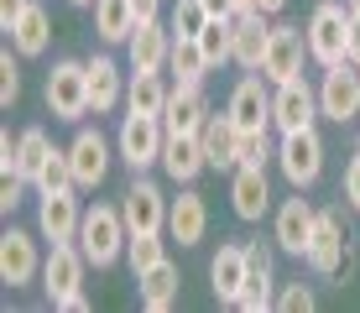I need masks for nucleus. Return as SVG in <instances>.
Masks as SVG:
<instances>
[{"mask_svg":"<svg viewBox=\"0 0 360 313\" xmlns=\"http://www.w3.org/2000/svg\"><path fill=\"white\" fill-rule=\"evenodd\" d=\"M126 261H131L136 277H141V272H152V267L167 261V241H162V235H131V241H126Z\"/></svg>","mask_w":360,"mask_h":313,"instance_id":"34","label":"nucleus"},{"mask_svg":"<svg viewBox=\"0 0 360 313\" xmlns=\"http://www.w3.org/2000/svg\"><path fill=\"white\" fill-rule=\"evenodd\" d=\"M277 162H282V178H288L297 193L314 188L319 172H324V141H319V131H288L282 146H277Z\"/></svg>","mask_w":360,"mask_h":313,"instance_id":"6","label":"nucleus"},{"mask_svg":"<svg viewBox=\"0 0 360 313\" xmlns=\"http://www.w3.org/2000/svg\"><path fill=\"white\" fill-rule=\"evenodd\" d=\"M209 277H214V298L235 308L245 293V245H219V256L209 261Z\"/></svg>","mask_w":360,"mask_h":313,"instance_id":"25","label":"nucleus"},{"mask_svg":"<svg viewBox=\"0 0 360 313\" xmlns=\"http://www.w3.org/2000/svg\"><path fill=\"white\" fill-rule=\"evenodd\" d=\"M266 131H240V167H266Z\"/></svg>","mask_w":360,"mask_h":313,"instance_id":"38","label":"nucleus"},{"mask_svg":"<svg viewBox=\"0 0 360 313\" xmlns=\"http://www.w3.org/2000/svg\"><path fill=\"white\" fill-rule=\"evenodd\" d=\"M167 198H162V188H157L152 178H136L126 188V198H120V215H126V230L131 235H162L167 230Z\"/></svg>","mask_w":360,"mask_h":313,"instance_id":"8","label":"nucleus"},{"mask_svg":"<svg viewBox=\"0 0 360 313\" xmlns=\"http://www.w3.org/2000/svg\"><path fill=\"white\" fill-rule=\"evenodd\" d=\"M204 11H209V16H235L240 0H204Z\"/></svg>","mask_w":360,"mask_h":313,"instance_id":"45","label":"nucleus"},{"mask_svg":"<svg viewBox=\"0 0 360 313\" xmlns=\"http://www.w3.org/2000/svg\"><path fill=\"white\" fill-rule=\"evenodd\" d=\"M84 267H89V256H84V245H73V241H58L53 245V256L42 261V293L53 298V308H63L73 293H84Z\"/></svg>","mask_w":360,"mask_h":313,"instance_id":"7","label":"nucleus"},{"mask_svg":"<svg viewBox=\"0 0 360 313\" xmlns=\"http://www.w3.org/2000/svg\"><path fill=\"white\" fill-rule=\"evenodd\" d=\"M94 32L105 37V42H126V37L136 32L131 0H94Z\"/></svg>","mask_w":360,"mask_h":313,"instance_id":"30","label":"nucleus"},{"mask_svg":"<svg viewBox=\"0 0 360 313\" xmlns=\"http://www.w3.org/2000/svg\"><path fill=\"white\" fill-rule=\"evenodd\" d=\"M47 110H53L58 120H84L89 115V68H84L79 58L53 63V73H47Z\"/></svg>","mask_w":360,"mask_h":313,"instance_id":"4","label":"nucleus"},{"mask_svg":"<svg viewBox=\"0 0 360 313\" xmlns=\"http://www.w3.org/2000/svg\"><path fill=\"white\" fill-rule=\"evenodd\" d=\"M198 141H204V157L209 167H240V125H235V115L225 110V115H209L204 131H198Z\"/></svg>","mask_w":360,"mask_h":313,"instance_id":"21","label":"nucleus"},{"mask_svg":"<svg viewBox=\"0 0 360 313\" xmlns=\"http://www.w3.org/2000/svg\"><path fill=\"white\" fill-rule=\"evenodd\" d=\"M230 27H235V53H230V63H240V68L262 73L266 42H271V27H266V11H235V16H230Z\"/></svg>","mask_w":360,"mask_h":313,"instance_id":"14","label":"nucleus"},{"mask_svg":"<svg viewBox=\"0 0 360 313\" xmlns=\"http://www.w3.org/2000/svg\"><path fill=\"white\" fill-rule=\"evenodd\" d=\"M16 141H21V167H16V172H21L27 183H37V178H42V167H47V157H53L58 146L47 141V131H37V125H32V131H21Z\"/></svg>","mask_w":360,"mask_h":313,"instance_id":"33","label":"nucleus"},{"mask_svg":"<svg viewBox=\"0 0 360 313\" xmlns=\"http://www.w3.org/2000/svg\"><path fill=\"white\" fill-rule=\"evenodd\" d=\"M345 63L360 68V16H350V42H345Z\"/></svg>","mask_w":360,"mask_h":313,"instance_id":"44","label":"nucleus"},{"mask_svg":"<svg viewBox=\"0 0 360 313\" xmlns=\"http://www.w3.org/2000/svg\"><path fill=\"white\" fill-rule=\"evenodd\" d=\"M319 110H324L329 120H340V125L360 115V68L355 63L324 68V79H319Z\"/></svg>","mask_w":360,"mask_h":313,"instance_id":"10","label":"nucleus"},{"mask_svg":"<svg viewBox=\"0 0 360 313\" xmlns=\"http://www.w3.org/2000/svg\"><path fill=\"white\" fill-rule=\"evenodd\" d=\"M167 84H162V73H131V84H126V110H136V115H162L167 110Z\"/></svg>","mask_w":360,"mask_h":313,"instance_id":"29","label":"nucleus"},{"mask_svg":"<svg viewBox=\"0 0 360 313\" xmlns=\"http://www.w3.org/2000/svg\"><path fill=\"white\" fill-rule=\"evenodd\" d=\"M277 298H271V245L266 241H245V293L235 308L245 313H266Z\"/></svg>","mask_w":360,"mask_h":313,"instance_id":"13","label":"nucleus"},{"mask_svg":"<svg viewBox=\"0 0 360 313\" xmlns=\"http://www.w3.org/2000/svg\"><path fill=\"white\" fill-rule=\"evenodd\" d=\"M277 308H288V313H314V287L288 282V287H282V298H277Z\"/></svg>","mask_w":360,"mask_h":313,"instance_id":"39","label":"nucleus"},{"mask_svg":"<svg viewBox=\"0 0 360 313\" xmlns=\"http://www.w3.org/2000/svg\"><path fill=\"white\" fill-rule=\"evenodd\" d=\"M303 53H308V37L297 27H271V42H266V58H262V79L266 84L303 79Z\"/></svg>","mask_w":360,"mask_h":313,"instance_id":"11","label":"nucleus"},{"mask_svg":"<svg viewBox=\"0 0 360 313\" xmlns=\"http://www.w3.org/2000/svg\"><path fill=\"white\" fill-rule=\"evenodd\" d=\"M308 267L319 272V277H350V230H345V219L324 209L314 224V241H308Z\"/></svg>","mask_w":360,"mask_h":313,"instance_id":"3","label":"nucleus"},{"mask_svg":"<svg viewBox=\"0 0 360 313\" xmlns=\"http://www.w3.org/2000/svg\"><path fill=\"white\" fill-rule=\"evenodd\" d=\"M282 6H288V0H256V11H266V16H277Z\"/></svg>","mask_w":360,"mask_h":313,"instance_id":"47","label":"nucleus"},{"mask_svg":"<svg viewBox=\"0 0 360 313\" xmlns=\"http://www.w3.org/2000/svg\"><path fill=\"white\" fill-rule=\"evenodd\" d=\"M84 68H89V110H94V115H105V110H115L120 99H126V73L115 68L110 53L84 58Z\"/></svg>","mask_w":360,"mask_h":313,"instance_id":"23","label":"nucleus"},{"mask_svg":"<svg viewBox=\"0 0 360 313\" xmlns=\"http://www.w3.org/2000/svg\"><path fill=\"white\" fill-rule=\"evenodd\" d=\"M345 198L360 209V152L350 157V167H345Z\"/></svg>","mask_w":360,"mask_h":313,"instance_id":"41","label":"nucleus"},{"mask_svg":"<svg viewBox=\"0 0 360 313\" xmlns=\"http://www.w3.org/2000/svg\"><path fill=\"white\" fill-rule=\"evenodd\" d=\"M21 188H27V178H21V172H6V183H0V209H16L21 204Z\"/></svg>","mask_w":360,"mask_h":313,"instance_id":"40","label":"nucleus"},{"mask_svg":"<svg viewBox=\"0 0 360 313\" xmlns=\"http://www.w3.org/2000/svg\"><path fill=\"white\" fill-rule=\"evenodd\" d=\"M27 6H32V0H0V27L11 32V27H16V16H21Z\"/></svg>","mask_w":360,"mask_h":313,"instance_id":"43","label":"nucleus"},{"mask_svg":"<svg viewBox=\"0 0 360 313\" xmlns=\"http://www.w3.org/2000/svg\"><path fill=\"white\" fill-rule=\"evenodd\" d=\"M126 53H131V73H162L172 58V32L162 21H141L126 37Z\"/></svg>","mask_w":360,"mask_h":313,"instance_id":"12","label":"nucleus"},{"mask_svg":"<svg viewBox=\"0 0 360 313\" xmlns=\"http://www.w3.org/2000/svg\"><path fill=\"white\" fill-rule=\"evenodd\" d=\"M21 58V53H16ZM16 58H11V47H6V53H0V105H16V99H21V63Z\"/></svg>","mask_w":360,"mask_h":313,"instance_id":"37","label":"nucleus"},{"mask_svg":"<svg viewBox=\"0 0 360 313\" xmlns=\"http://www.w3.org/2000/svg\"><path fill=\"white\" fill-rule=\"evenodd\" d=\"M345 6H350V16H360V0H345Z\"/></svg>","mask_w":360,"mask_h":313,"instance_id":"48","label":"nucleus"},{"mask_svg":"<svg viewBox=\"0 0 360 313\" xmlns=\"http://www.w3.org/2000/svg\"><path fill=\"white\" fill-rule=\"evenodd\" d=\"M37 272H42L37 241L27 230H6V235H0V282H6V287H27Z\"/></svg>","mask_w":360,"mask_h":313,"instance_id":"17","label":"nucleus"},{"mask_svg":"<svg viewBox=\"0 0 360 313\" xmlns=\"http://www.w3.org/2000/svg\"><path fill=\"white\" fill-rule=\"evenodd\" d=\"M79 224H84V209L79 198L68 193H42V209H37V230H42V241H79Z\"/></svg>","mask_w":360,"mask_h":313,"instance_id":"16","label":"nucleus"},{"mask_svg":"<svg viewBox=\"0 0 360 313\" xmlns=\"http://www.w3.org/2000/svg\"><path fill=\"white\" fill-rule=\"evenodd\" d=\"M209 21L204 0H178V11H172V37H198Z\"/></svg>","mask_w":360,"mask_h":313,"instance_id":"36","label":"nucleus"},{"mask_svg":"<svg viewBox=\"0 0 360 313\" xmlns=\"http://www.w3.org/2000/svg\"><path fill=\"white\" fill-rule=\"evenodd\" d=\"M73 6H94V0H73Z\"/></svg>","mask_w":360,"mask_h":313,"instance_id":"50","label":"nucleus"},{"mask_svg":"<svg viewBox=\"0 0 360 313\" xmlns=\"http://www.w3.org/2000/svg\"><path fill=\"white\" fill-rule=\"evenodd\" d=\"M167 68L178 73V84H204L209 58H204V47H198V37H172V58H167Z\"/></svg>","mask_w":360,"mask_h":313,"instance_id":"31","label":"nucleus"},{"mask_svg":"<svg viewBox=\"0 0 360 313\" xmlns=\"http://www.w3.org/2000/svg\"><path fill=\"white\" fill-rule=\"evenodd\" d=\"M131 11H136V27L141 21H162V0H131Z\"/></svg>","mask_w":360,"mask_h":313,"instance_id":"42","label":"nucleus"},{"mask_svg":"<svg viewBox=\"0 0 360 313\" xmlns=\"http://www.w3.org/2000/svg\"><path fill=\"white\" fill-rule=\"evenodd\" d=\"M162 167H167V178H172V183H193L198 172L209 167L204 141H198V136H167V146H162Z\"/></svg>","mask_w":360,"mask_h":313,"instance_id":"26","label":"nucleus"},{"mask_svg":"<svg viewBox=\"0 0 360 313\" xmlns=\"http://www.w3.org/2000/svg\"><path fill=\"white\" fill-rule=\"evenodd\" d=\"M11 37V47H16L21 58H42L47 53V42H53V21H47V11L42 6H27L16 16V27L6 32Z\"/></svg>","mask_w":360,"mask_h":313,"instance_id":"27","label":"nucleus"},{"mask_svg":"<svg viewBox=\"0 0 360 313\" xmlns=\"http://www.w3.org/2000/svg\"><path fill=\"white\" fill-rule=\"evenodd\" d=\"M319 115H324V110H319V89H308L303 79L277 84V94H271V125H277L282 136L288 131H314Z\"/></svg>","mask_w":360,"mask_h":313,"instance_id":"9","label":"nucleus"},{"mask_svg":"<svg viewBox=\"0 0 360 313\" xmlns=\"http://www.w3.org/2000/svg\"><path fill=\"white\" fill-rule=\"evenodd\" d=\"M68 162H73V183H79V188H99V183H105V172H110L105 136H99V131H79V136H73V146H68Z\"/></svg>","mask_w":360,"mask_h":313,"instance_id":"19","label":"nucleus"},{"mask_svg":"<svg viewBox=\"0 0 360 313\" xmlns=\"http://www.w3.org/2000/svg\"><path fill=\"white\" fill-rule=\"evenodd\" d=\"M240 11H256V0H240Z\"/></svg>","mask_w":360,"mask_h":313,"instance_id":"49","label":"nucleus"},{"mask_svg":"<svg viewBox=\"0 0 360 313\" xmlns=\"http://www.w3.org/2000/svg\"><path fill=\"white\" fill-rule=\"evenodd\" d=\"M141 303L146 313H167L172 303H178V267L172 261H162V267H152V272H141Z\"/></svg>","mask_w":360,"mask_h":313,"instance_id":"28","label":"nucleus"},{"mask_svg":"<svg viewBox=\"0 0 360 313\" xmlns=\"http://www.w3.org/2000/svg\"><path fill=\"white\" fill-rule=\"evenodd\" d=\"M204 230H209L204 193H193V188L183 183V193L172 198V209H167V235H172L178 245H198V241H204Z\"/></svg>","mask_w":360,"mask_h":313,"instance_id":"22","label":"nucleus"},{"mask_svg":"<svg viewBox=\"0 0 360 313\" xmlns=\"http://www.w3.org/2000/svg\"><path fill=\"white\" fill-rule=\"evenodd\" d=\"M198 47H204L209 68L230 63V53H235V27H230V16H209V21H204V32H198Z\"/></svg>","mask_w":360,"mask_h":313,"instance_id":"32","label":"nucleus"},{"mask_svg":"<svg viewBox=\"0 0 360 313\" xmlns=\"http://www.w3.org/2000/svg\"><path fill=\"white\" fill-rule=\"evenodd\" d=\"M209 120V105H204V89L198 84H178V89L167 94V110H162V125L167 136H198Z\"/></svg>","mask_w":360,"mask_h":313,"instance_id":"18","label":"nucleus"},{"mask_svg":"<svg viewBox=\"0 0 360 313\" xmlns=\"http://www.w3.org/2000/svg\"><path fill=\"white\" fill-rule=\"evenodd\" d=\"M319 209H308V198H288L277 209V224H271V241H277L288 256H308V241H314Z\"/></svg>","mask_w":360,"mask_h":313,"instance_id":"15","label":"nucleus"},{"mask_svg":"<svg viewBox=\"0 0 360 313\" xmlns=\"http://www.w3.org/2000/svg\"><path fill=\"white\" fill-rule=\"evenodd\" d=\"M345 42H350V6H340V0L314 6V21H308V58H314L319 68H334V63H345Z\"/></svg>","mask_w":360,"mask_h":313,"instance_id":"2","label":"nucleus"},{"mask_svg":"<svg viewBox=\"0 0 360 313\" xmlns=\"http://www.w3.org/2000/svg\"><path fill=\"white\" fill-rule=\"evenodd\" d=\"M32 188H37V193H68V188H79V183H73V162H68V152H53V157H47L42 178H37Z\"/></svg>","mask_w":360,"mask_h":313,"instance_id":"35","label":"nucleus"},{"mask_svg":"<svg viewBox=\"0 0 360 313\" xmlns=\"http://www.w3.org/2000/svg\"><path fill=\"white\" fill-rule=\"evenodd\" d=\"M230 115H235V125H240V131H266L271 125V94H266V79H240L235 84V94H230Z\"/></svg>","mask_w":360,"mask_h":313,"instance_id":"20","label":"nucleus"},{"mask_svg":"<svg viewBox=\"0 0 360 313\" xmlns=\"http://www.w3.org/2000/svg\"><path fill=\"white\" fill-rule=\"evenodd\" d=\"M84 308H89V298H84V293H73L68 303H63V313H84Z\"/></svg>","mask_w":360,"mask_h":313,"instance_id":"46","label":"nucleus"},{"mask_svg":"<svg viewBox=\"0 0 360 313\" xmlns=\"http://www.w3.org/2000/svg\"><path fill=\"white\" fill-rule=\"evenodd\" d=\"M162 146H167L162 115H136V110H126V120H120V162L131 172H141L152 162H162Z\"/></svg>","mask_w":360,"mask_h":313,"instance_id":"5","label":"nucleus"},{"mask_svg":"<svg viewBox=\"0 0 360 313\" xmlns=\"http://www.w3.org/2000/svg\"><path fill=\"white\" fill-rule=\"evenodd\" d=\"M126 241H131V230H126V215H120L115 204L84 209L79 245H84V256H89V267H115V261L126 256Z\"/></svg>","mask_w":360,"mask_h":313,"instance_id":"1","label":"nucleus"},{"mask_svg":"<svg viewBox=\"0 0 360 313\" xmlns=\"http://www.w3.org/2000/svg\"><path fill=\"white\" fill-rule=\"evenodd\" d=\"M230 209L240 219H262L271 209V183H266V167H235V183H230Z\"/></svg>","mask_w":360,"mask_h":313,"instance_id":"24","label":"nucleus"}]
</instances>
